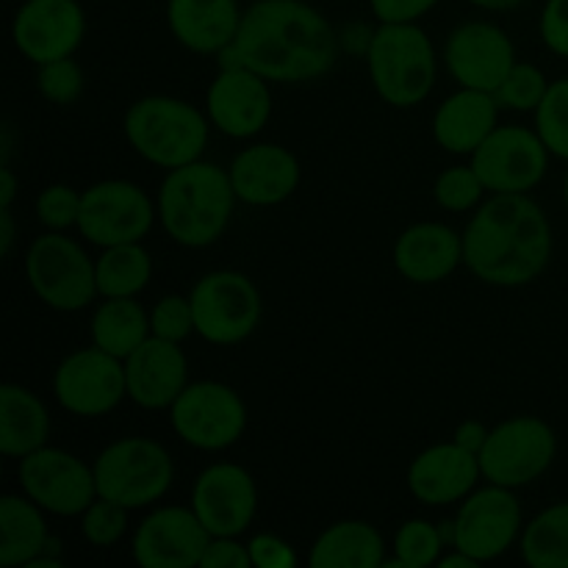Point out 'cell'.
Instances as JSON below:
<instances>
[{
  "label": "cell",
  "mask_w": 568,
  "mask_h": 568,
  "mask_svg": "<svg viewBox=\"0 0 568 568\" xmlns=\"http://www.w3.org/2000/svg\"><path fill=\"white\" fill-rule=\"evenodd\" d=\"M200 568H253L250 547L242 536H211Z\"/></svg>",
  "instance_id": "b9f144b4"
},
{
  "label": "cell",
  "mask_w": 568,
  "mask_h": 568,
  "mask_svg": "<svg viewBox=\"0 0 568 568\" xmlns=\"http://www.w3.org/2000/svg\"><path fill=\"white\" fill-rule=\"evenodd\" d=\"M227 175H231L239 203L253 205V209H272V205L286 203L303 181L297 155L275 142L244 148L231 161Z\"/></svg>",
  "instance_id": "7402d4cb"
},
{
  "label": "cell",
  "mask_w": 568,
  "mask_h": 568,
  "mask_svg": "<svg viewBox=\"0 0 568 568\" xmlns=\"http://www.w3.org/2000/svg\"><path fill=\"white\" fill-rule=\"evenodd\" d=\"M549 155L536 128L497 125L469 161L488 194H527L547 175Z\"/></svg>",
  "instance_id": "9a60e30c"
},
{
  "label": "cell",
  "mask_w": 568,
  "mask_h": 568,
  "mask_svg": "<svg viewBox=\"0 0 568 568\" xmlns=\"http://www.w3.org/2000/svg\"><path fill=\"white\" fill-rule=\"evenodd\" d=\"M87 37V11L78 0H22L11 20V42L31 64L75 55Z\"/></svg>",
  "instance_id": "ac0fdd59"
},
{
  "label": "cell",
  "mask_w": 568,
  "mask_h": 568,
  "mask_svg": "<svg viewBox=\"0 0 568 568\" xmlns=\"http://www.w3.org/2000/svg\"><path fill=\"white\" fill-rule=\"evenodd\" d=\"M150 333L164 338V342H186L194 333L192 297H183V294H164V297L150 308Z\"/></svg>",
  "instance_id": "ab89813d"
},
{
  "label": "cell",
  "mask_w": 568,
  "mask_h": 568,
  "mask_svg": "<svg viewBox=\"0 0 568 568\" xmlns=\"http://www.w3.org/2000/svg\"><path fill=\"white\" fill-rule=\"evenodd\" d=\"M98 497L114 499L131 510L153 508L175 480V460L164 444L148 436H122L94 458Z\"/></svg>",
  "instance_id": "8992f818"
},
{
  "label": "cell",
  "mask_w": 568,
  "mask_h": 568,
  "mask_svg": "<svg viewBox=\"0 0 568 568\" xmlns=\"http://www.w3.org/2000/svg\"><path fill=\"white\" fill-rule=\"evenodd\" d=\"M499 103L491 92L460 87L433 114V139L438 148L469 159L499 125Z\"/></svg>",
  "instance_id": "484cf974"
},
{
  "label": "cell",
  "mask_w": 568,
  "mask_h": 568,
  "mask_svg": "<svg viewBox=\"0 0 568 568\" xmlns=\"http://www.w3.org/2000/svg\"><path fill=\"white\" fill-rule=\"evenodd\" d=\"M536 131L555 159L568 161V78L549 83L536 109Z\"/></svg>",
  "instance_id": "d590c367"
},
{
  "label": "cell",
  "mask_w": 568,
  "mask_h": 568,
  "mask_svg": "<svg viewBox=\"0 0 568 568\" xmlns=\"http://www.w3.org/2000/svg\"><path fill=\"white\" fill-rule=\"evenodd\" d=\"M205 114L227 139H253L272 120L270 81L242 64H220L205 92Z\"/></svg>",
  "instance_id": "ffe728a7"
},
{
  "label": "cell",
  "mask_w": 568,
  "mask_h": 568,
  "mask_svg": "<svg viewBox=\"0 0 568 568\" xmlns=\"http://www.w3.org/2000/svg\"><path fill=\"white\" fill-rule=\"evenodd\" d=\"M189 297L194 308V333L214 347L247 342L264 314L258 286L236 270L209 272L194 283Z\"/></svg>",
  "instance_id": "ba28073f"
},
{
  "label": "cell",
  "mask_w": 568,
  "mask_h": 568,
  "mask_svg": "<svg viewBox=\"0 0 568 568\" xmlns=\"http://www.w3.org/2000/svg\"><path fill=\"white\" fill-rule=\"evenodd\" d=\"M100 297H139L153 281V258L142 242L103 247L94 258Z\"/></svg>",
  "instance_id": "4dcf8cb0"
},
{
  "label": "cell",
  "mask_w": 568,
  "mask_h": 568,
  "mask_svg": "<svg viewBox=\"0 0 568 568\" xmlns=\"http://www.w3.org/2000/svg\"><path fill=\"white\" fill-rule=\"evenodd\" d=\"M444 64L458 87L494 94L514 70L516 44L497 22H460L444 44Z\"/></svg>",
  "instance_id": "2e32d148"
},
{
  "label": "cell",
  "mask_w": 568,
  "mask_h": 568,
  "mask_svg": "<svg viewBox=\"0 0 568 568\" xmlns=\"http://www.w3.org/2000/svg\"><path fill=\"white\" fill-rule=\"evenodd\" d=\"M364 59L377 98L394 109L425 103L436 87V48L416 22H381Z\"/></svg>",
  "instance_id": "5b68a950"
},
{
  "label": "cell",
  "mask_w": 568,
  "mask_h": 568,
  "mask_svg": "<svg viewBox=\"0 0 568 568\" xmlns=\"http://www.w3.org/2000/svg\"><path fill=\"white\" fill-rule=\"evenodd\" d=\"M469 3L486 11H514L519 9L521 3H527V0H469Z\"/></svg>",
  "instance_id": "681fc988"
},
{
  "label": "cell",
  "mask_w": 568,
  "mask_h": 568,
  "mask_svg": "<svg viewBox=\"0 0 568 568\" xmlns=\"http://www.w3.org/2000/svg\"><path fill=\"white\" fill-rule=\"evenodd\" d=\"M455 549L475 558L477 564H491L503 558L514 544H519L525 530L519 497L514 488L488 486L475 488L464 503H458L455 514Z\"/></svg>",
  "instance_id": "4fadbf2b"
},
{
  "label": "cell",
  "mask_w": 568,
  "mask_h": 568,
  "mask_svg": "<svg viewBox=\"0 0 568 568\" xmlns=\"http://www.w3.org/2000/svg\"><path fill=\"white\" fill-rule=\"evenodd\" d=\"M81 200L83 192L67 186V183H50L33 200V214L44 231L67 233L78 227L81 220Z\"/></svg>",
  "instance_id": "f35d334b"
},
{
  "label": "cell",
  "mask_w": 568,
  "mask_h": 568,
  "mask_svg": "<svg viewBox=\"0 0 568 568\" xmlns=\"http://www.w3.org/2000/svg\"><path fill=\"white\" fill-rule=\"evenodd\" d=\"M564 200H566V209H568V175H566V181H564Z\"/></svg>",
  "instance_id": "f907efd6"
},
{
  "label": "cell",
  "mask_w": 568,
  "mask_h": 568,
  "mask_svg": "<svg viewBox=\"0 0 568 568\" xmlns=\"http://www.w3.org/2000/svg\"><path fill=\"white\" fill-rule=\"evenodd\" d=\"M483 480L480 455L444 442L422 449L408 466V491L427 508H447L469 497Z\"/></svg>",
  "instance_id": "44dd1931"
},
{
  "label": "cell",
  "mask_w": 568,
  "mask_h": 568,
  "mask_svg": "<svg viewBox=\"0 0 568 568\" xmlns=\"http://www.w3.org/2000/svg\"><path fill=\"white\" fill-rule=\"evenodd\" d=\"M128 516L131 508L114 503V499L98 497L78 519H81V536L98 549L116 547L128 532Z\"/></svg>",
  "instance_id": "8d00e7d4"
},
{
  "label": "cell",
  "mask_w": 568,
  "mask_h": 568,
  "mask_svg": "<svg viewBox=\"0 0 568 568\" xmlns=\"http://www.w3.org/2000/svg\"><path fill=\"white\" fill-rule=\"evenodd\" d=\"M128 399L144 410H170L189 386V358L181 344L150 336L125 358Z\"/></svg>",
  "instance_id": "603a6c76"
},
{
  "label": "cell",
  "mask_w": 568,
  "mask_h": 568,
  "mask_svg": "<svg viewBox=\"0 0 568 568\" xmlns=\"http://www.w3.org/2000/svg\"><path fill=\"white\" fill-rule=\"evenodd\" d=\"M55 403L78 419H100L128 397L125 361L100 347H81L53 372Z\"/></svg>",
  "instance_id": "5bb4252c"
},
{
  "label": "cell",
  "mask_w": 568,
  "mask_h": 568,
  "mask_svg": "<svg viewBox=\"0 0 568 568\" xmlns=\"http://www.w3.org/2000/svg\"><path fill=\"white\" fill-rule=\"evenodd\" d=\"M552 250L549 216L530 194H488L464 231V264L488 286L519 288L538 281Z\"/></svg>",
  "instance_id": "7a4b0ae2"
},
{
  "label": "cell",
  "mask_w": 568,
  "mask_h": 568,
  "mask_svg": "<svg viewBox=\"0 0 568 568\" xmlns=\"http://www.w3.org/2000/svg\"><path fill=\"white\" fill-rule=\"evenodd\" d=\"M519 552L530 568H568V499L549 505L527 521Z\"/></svg>",
  "instance_id": "1f68e13d"
},
{
  "label": "cell",
  "mask_w": 568,
  "mask_h": 568,
  "mask_svg": "<svg viewBox=\"0 0 568 568\" xmlns=\"http://www.w3.org/2000/svg\"><path fill=\"white\" fill-rule=\"evenodd\" d=\"M253 568H297V549L275 532H258L247 541Z\"/></svg>",
  "instance_id": "60d3db41"
},
{
  "label": "cell",
  "mask_w": 568,
  "mask_h": 568,
  "mask_svg": "<svg viewBox=\"0 0 568 568\" xmlns=\"http://www.w3.org/2000/svg\"><path fill=\"white\" fill-rule=\"evenodd\" d=\"M549 83L552 81L544 75L541 67L527 64V61H516L514 70L508 72V78H505V81L499 83L497 92H494V98H497L499 109L503 111H519V114L532 111V114H536L544 94H547Z\"/></svg>",
  "instance_id": "e575fe53"
},
{
  "label": "cell",
  "mask_w": 568,
  "mask_h": 568,
  "mask_svg": "<svg viewBox=\"0 0 568 568\" xmlns=\"http://www.w3.org/2000/svg\"><path fill=\"white\" fill-rule=\"evenodd\" d=\"M488 433H491V430H488V427L483 425V422L466 419V422H460L458 427H455L453 442L460 444V447H464V449H469V453L480 455V449L486 447V442H488Z\"/></svg>",
  "instance_id": "f6af8a7d"
},
{
  "label": "cell",
  "mask_w": 568,
  "mask_h": 568,
  "mask_svg": "<svg viewBox=\"0 0 568 568\" xmlns=\"http://www.w3.org/2000/svg\"><path fill=\"white\" fill-rule=\"evenodd\" d=\"M209 541L192 505H161L139 521L131 552L142 568H197Z\"/></svg>",
  "instance_id": "d6986e66"
},
{
  "label": "cell",
  "mask_w": 568,
  "mask_h": 568,
  "mask_svg": "<svg viewBox=\"0 0 568 568\" xmlns=\"http://www.w3.org/2000/svg\"><path fill=\"white\" fill-rule=\"evenodd\" d=\"M37 89L48 103L75 105L87 89V75H83V67L72 55H67V59L37 67Z\"/></svg>",
  "instance_id": "74e56055"
},
{
  "label": "cell",
  "mask_w": 568,
  "mask_h": 568,
  "mask_svg": "<svg viewBox=\"0 0 568 568\" xmlns=\"http://www.w3.org/2000/svg\"><path fill=\"white\" fill-rule=\"evenodd\" d=\"M50 438V410L37 392L17 383L0 386V453L26 458Z\"/></svg>",
  "instance_id": "4316f807"
},
{
  "label": "cell",
  "mask_w": 568,
  "mask_h": 568,
  "mask_svg": "<svg viewBox=\"0 0 568 568\" xmlns=\"http://www.w3.org/2000/svg\"><path fill=\"white\" fill-rule=\"evenodd\" d=\"M17 480L26 497H31L44 514L75 519L98 499L94 466L61 447H39L20 458Z\"/></svg>",
  "instance_id": "7c38bea8"
},
{
  "label": "cell",
  "mask_w": 568,
  "mask_h": 568,
  "mask_svg": "<svg viewBox=\"0 0 568 568\" xmlns=\"http://www.w3.org/2000/svg\"><path fill=\"white\" fill-rule=\"evenodd\" d=\"M438 566H442V568H455V566H460V568H477L480 564H477L475 558H469V555H466V552H460V549L453 547V552L442 555V560H438Z\"/></svg>",
  "instance_id": "c3c4849f"
},
{
  "label": "cell",
  "mask_w": 568,
  "mask_h": 568,
  "mask_svg": "<svg viewBox=\"0 0 568 568\" xmlns=\"http://www.w3.org/2000/svg\"><path fill=\"white\" fill-rule=\"evenodd\" d=\"M89 333H92L94 347L125 361L133 349H139L153 336L150 311H144L136 297H103L89 322Z\"/></svg>",
  "instance_id": "f546056e"
},
{
  "label": "cell",
  "mask_w": 568,
  "mask_h": 568,
  "mask_svg": "<svg viewBox=\"0 0 568 568\" xmlns=\"http://www.w3.org/2000/svg\"><path fill=\"white\" fill-rule=\"evenodd\" d=\"M11 244H14V214L11 209H0V255L11 253Z\"/></svg>",
  "instance_id": "7dc6e473"
},
{
  "label": "cell",
  "mask_w": 568,
  "mask_h": 568,
  "mask_svg": "<svg viewBox=\"0 0 568 568\" xmlns=\"http://www.w3.org/2000/svg\"><path fill=\"white\" fill-rule=\"evenodd\" d=\"M538 31H541V42L547 44V50L568 59V0H547L544 3Z\"/></svg>",
  "instance_id": "7bdbcfd3"
},
{
  "label": "cell",
  "mask_w": 568,
  "mask_h": 568,
  "mask_svg": "<svg viewBox=\"0 0 568 568\" xmlns=\"http://www.w3.org/2000/svg\"><path fill=\"white\" fill-rule=\"evenodd\" d=\"M26 277L39 303L59 314H75L100 297L94 258L67 233L44 231L33 239L26 253Z\"/></svg>",
  "instance_id": "52a82bcc"
},
{
  "label": "cell",
  "mask_w": 568,
  "mask_h": 568,
  "mask_svg": "<svg viewBox=\"0 0 568 568\" xmlns=\"http://www.w3.org/2000/svg\"><path fill=\"white\" fill-rule=\"evenodd\" d=\"M442 0H369L377 22H419L430 14Z\"/></svg>",
  "instance_id": "ee69618b"
},
{
  "label": "cell",
  "mask_w": 568,
  "mask_h": 568,
  "mask_svg": "<svg viewBox=\"0 0 568 568\" xmlns=\"http://www.w3.org/2000/svg\"><path fill=\"white\" fill-rule=\"evenodd\" d=\"M236 203L227 170L203 159L166 172L155 194L161 227L172 242L189 250L220 242L231 225Z\"/></svg>",
  "instance_id": "3957f363"
},
{
  "label": "cell",
  "mask_w": 568,
  "mask_h": 568,
  "mask_svg": "<svg viewBox=\"0 0 568 568\" xmlns=\"http://www.w3.org/2000/svg\"><path fill=\"white\" fill-rule=\"evenodd\" d=\"M558 455L552 425L538 416L521 414L499 422L480 449L483 480L505 488H525L549 471Z\"/></svg>",
  "instance_id": "30bf717a"
},
{
  "label": "cell",
  "mask_w": 568,
  "mask_h": 568,
  "mask_svg": "<svg viewBox=\"0 0 568 568\" xmlns=\"http://www.w3.org/2000/svg\"><path fill=\"white\" fill-rule=\"evenodd\" d=\"M189 505L211 536H244L258 514V486L244 466L220 460L200 471Z\"/></svg>",
  "instance_id": "e0dca14e"
},
{
  "label": "cell",
  "mask_w": 568,
  "mask_h": 568,
  "mask_svg": "<svg viewBox=\"0 0 568 568\" xmlns=\"http://www.w3.org/2000/svg\"><path fill=\"white\" fill-rule=\"evenodd\" d=\"M166 414L175 436L200 453L231 449L247 430V405L242 394L220 381L189 383Z\"/></svg>",
  "instance_id": "9c48e42d"
},
{
  "label": "cell",
  "mask_w": 568,
  "mask_h": 568,
  "mask_svg": "<svg viewBox=\"0 0 568 568\" xmlns=\"http://www.w3.org/2000/svg\"><path fill=\"white\" fill-rule=\"evenodd\" d=\"M342 39L305 0H255L220 64H242L270 83H311L336 67Z\"/></svg>",
  "instance_id": "6da1fadb"
},
{
  "label": "cell",
  "mask_w": 568,
  "mask_h": 568,
  "mask_svg": "<svg viewBox=\"0 0 568 568\" xmlns=\"http://www.w3.org/2000/svg\"><path fill=\"white\" fill-rule=\"evenodd\" d=\"M159 216L155 200L139 183L111 178L83 189L81 220L75 231L94 247L144 242Z\"/></svg>",
  "instance_id": "8fae6325"
},
{
  "label": "cell",
  "mask_w": 568,
  "mask_h": 568,
  "mask_svg": "<svg viewBox=\"0 0 568 568\" xmlns=\"http://www.w3.org/2000/svg\"><path fill=\"white\" fill-rule=\"evenodd\" d=\"M44 510L26 494L0 497V566H31L50 544Z\"/></svg>",
  "instance_id": "f1b7e54d"
},
{
  "label": "cell",
  "mask_w": 568,
  "mask_h": 568,
  "mask_svg": "<svg viewBox=\"0 0 568 568\" xmlns=\"http://www.w3.org/2000/svg\"><path fill=\"white\" fill-rule=\"evenodd\" d=\"M14 197H17V178L14 172H11L9 161H3V166H0V209H11Z\"/></svg>",
  "instance_id": "bcb514c9"
},
{
  "label": "cell",
  "mask_w": 568,
  "mask_h": 568,
  "mask_svg": "<svg viewBox=\"0 0 568 568\" xmlns=\"http://www.w3.org/2000/svg\"><path fill=\"white\" fill-rule=\"evenodd\" d=\"M444 541L442 527L427 519H408L394 536V558L383 560L381 568H430L442 560Z\"/></svg>",
  "instance_id": "d6a6232c"
},
{
  "label": "cell",
  "mask_w": 568,
  "mask_h": 568,
  "mask_svg": "<svg viewBox=\"0 0 568 568\" xmlns=\"http://www.w3.org/2000/svg\"><path fill=\"white\" fill-rule=\"evenodd\" d=\"M211 128L205 111L172 94L139 98L122 116V133L133 153L166 172L203 159Z\"/></svg>",
  "instance_id": "277c9868"
},
{
  "label": "cell",
  "mask_w": 568,
  "mask_h": 568,
  "mask_svg": "<svg viewBox=\"0 0 568 568\" xmlns=\"http://www.w3.org/2000/svg\"><path fill=\"white\" fill-rule=\"evenodd\" d=\"M488 197V189L477 170L469 164H455L447 166L442 175L433 183V200L438 209L449 211V214H469L477 211Z\"/></svg>",
  "instance_id": "836d02e7"
},
{
  "label": "cell",
  "mask_w": 568,
  "mask_h": 568,
  "mask_svg": "<svg viewBox=\"0 0 568 568\" xmlns=\"http://www.w3.org/2000/svg\"><path fill=\"white\" fill-rule=\"evenodd\" d=\"M244 9L239 0H166V26L189 53L220 59L236 39Z\"/></svg>",
  "instance_id": "d4e9b609"
},
{
  "label": "cell",
  "mask_w": 568,
  "mask_h": 568,
  "mask_svg": "<svg viewBox=\"0 0 568 568\" xmlns=\"http://www.w3.org/2000/svg\"><path fill=\"white\" fill-rule=\"evenodd\" d=\"M386 560V538L364 519H342L325 527L311 547L314 568H381Z\"/></svg>",
  "instance_id": "83f0119b"
},
{
  "label": "cell",
  "mask_w": 568,
  "mask_h": 568,
  "mask_svg": "<svg viewBox=\"0 0 568 568\" xmlns=\"http://www.w3.org/2000/svg\"><path fill=\"white\" fill-rule=\"evenodd\" d=\"M464 264V233L444 222H416L394 242V266L416 286H436Z\"/></svg>",
  "instance_id": "cb8c5ba5"
}]
</instances>
